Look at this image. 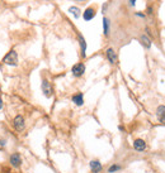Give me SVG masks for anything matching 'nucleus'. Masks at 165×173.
I'll return each mask as SVG.
<instances>
[{
	"label": "nucleus",
	"mask_w": 165,
	"mask_h": 173,
	"mask_svg": "<svg viewBox=\"0 0 165 173\" xmlns=\"http://www.w3.org/2000/svg\"><path fill=\"white\" fill-rule=\"evenodd\" d=\"M71 72H72V75L75 77H80V76H83L84 75V72H85V64L84 63H76L75 66H74L72 68H71Z\"/></svg>",
	"instance_id": "20e7f679"
},
{
	"label": "nucleus",
	"mask_w": 165,
	"mask_h": 173,
	"mask_svg": "<svg viewBox=\"0 0 165 173\" xmlns=\"http://www.w3.org/2000/svg\"><path fill=\"white\" fill-rule=\"evenodd\" d=\"M134 148L137 150V152H143V150L146 149V143L145 140L142 139H136L134 142Z\"/></svg>",
	"instance_id": "0eeeda50"
},
{
	"label": "nucleus",
	"mask_w": 165,
	"mask_h": 173,
	"mask_svg": "<svg viewBox=\"0 0 165 173\" xmlns=\"http://www.w3.org/2000/svg\"><path fill=\"white\" fill-rule=\"evenodd\" d=\"M94 17H95V9H94L93 7H89V8L85 9V12H84V14H83L84 20L89 21V20H92Z\"/></svg>",
	"instance_id": "423d86ee"
},
{
	"label": "nucleus",
	"mask_w": 165,
	"mask_h": 173,
	"mask_svg": "<svg viewBox=\"0 0 165 173\" xmlns=\"http://www.w3.org/2000/svg\"><path fill=\"white\" fill-rule=\"evenodd\" d=\"M3 62L5 64H8V66H17V64H18V55H17V52H15L14 50L10 51L8 55L3 58Z\"/></svg>",
	"instance_id": "f257e3e1"
},
{
	"label": "nucleus",
	"mask_w": 165,
	"mask_h": 173,
	"mask_svg": "<svg viewBox=\"0 0 165 173\" xmlns=\"http://www.w3.org/2000/svg\"><path fill=\"white\" fill-rule=\"evenodd\" d=\"M121 169V166L118 164H112L109 168H108V173H114V172H118Z\"/></svg>",
	"instance_id": "dca6fc26"
},
{
	"label": "nucleus",
	"mask_w": 165,
	"mask_h": 173,
	"mask_svg": "<svg viewBox=\"0 0 165 173\" xmlns=\"http://www.w3.org/2000/svg\"><path fill=\"white\" fill-rule=\"evenodd\" d=\"M9 163L13 167H15V168L20 167V164H22V157H20V154L19 153H13L9 158Z\"/></svg>",
	"instance_id": "39448f33"
},
{
	"label": "nucleus",
	"mask_w": 165,
	"mask_h": 173,
	"mask_svg": "<svg viewBox=\"0 0 165 173\" xmlns=\"http://www.w3.org/2000/svg\"><path fill=\"white\" fill-rule=\"evenodd\" d=\"M79 43H80V48H81V56L85 57L87 56V42H85L81 34H79Z\"/></svg>",
	"instance_id": "f8f14e48"
},
{
	"label": "nucleus",
	"mask_w": 165,
	"mask_h": 173,
	"mask_svg": "<svg viewBox=\"0 0 165 173\" xmlns=\"http://www.w3.org/2000/svg\"><path fill=\"white\" fill-rule=\"evenodd\" d=\"M105 55H107L108 61H109L112 64L117 63V56H116V52H114L113 50H112V48H108L107 52H105Z\"/></svg>",
	"instance_id": "9d476101"
},
{
	"label": "nucleus",
	"mask_w": 165,
	"mask_h": 173,
	"mask_svg": "<svg viewBox=\"0 0 165 173\" xmlns=\"http://www.w3.org/2000/svg\"><path fill=\"white\" fill-rule=\"evenodd\" d=\"M109 29H110L109 19H108V18H103V30H104V34H105V35L109 34Z\"/></svg>",
	"instance_id": "ddd939ff"
},
{
	"label": "nucleus",
	"mask_w": 165,
	"mask_h": 173,
	"mask_svg": "<svg viewBox=\"0 0 165 173\" xmlns=\"http://www.w3.org/2000/svg\"><path fill=\"white\" fill-rule=\"evenodd\" d=\"M0 145H5V140H0Z\"/></svg>",
	"instance_id": "6ab92c4d"
},
{
	"label": "nucleus",
	"mask_w": 165,
	"mask_h": 173,
	"mask_svg": "<svg viewBox=\"0 0 165 173\" xmlns=\"http://www.w3.org/2000/svg\"><path fill=\"white\" fill-rule=\"evenodd\" d=\"M140 39H141V43L143 44V47H145V48H150L151 47V41L149 39L146 35H141Z\"/></svg>",
	"instance_id": "2eb2a0df"
},
{
	"label": "nucleus",
	"mask_w": 165,
	"mask_h": 173,
	"mask_svg": "<svg viewBox=\"0 0 165 173\" xmlns=\"http://www.w3.org/2000/svg\"><path fill=\"white\" fill-rule=\"evenodd\" d=\"M1 107H3V100H1V97H0V110H1Z\"/></svg>",
	"instance_id": "a211bd4d"
},
{
	"label": "nucleus",
	"mask_w": 165,
	"mask_h": 173,
	"mask_svg": "<svg viewBox=\"0 0 165 173\" xmlns=\"http://www.w3.org/2000/svg\"><path fill=\"white\" fill-rule=\"evenodd\" d=\"M42 92H43V95L46 96V97H51L52 96V94H54V89H52V86H51V84L47 80H43L42 81Z\"/></svg>",
	"instance_id": "f03ea898"
},
{
	"label": "nucleus",
	"mask_w": 165,
	"mask_h": 173,
	"mask_svg": "<svg viewBox=\"0 0 165 173\" xmlns=\"http://www.w3.org/2000/svg\"><path fill=\"white\" fill-rule=\"evenodd\" d=\"M69 13H71L76 19L80 17V9H79L78 7H70L69 8Z\"/></svg>",
	"instance_id": "4468645a"
},
{
	"label": "nucleus",
	"mask_w": 165,
	"mask_h": 173,
	"mask_svg": "<svg viewBox=\"0 0 165 173\" xmlns=\"http://www.w3.org/2000/svg\"><path fill=\"white\" fill-rule=\"evenodd\" d=\"M135 4H136V0H130V5H131V7H135Z\"/></svg>",
	"instance_id": "f3484780"
},
{
	"label": "nucleus",
	"mask_w": 165,
	"mask_h": 173,
	"mask_svg": "<svg viewBox=\"0 0 165 173\" xmlns=\"http://www.w3.org/2000/svg\"><path fill=\"white\" fill-rule=\"evenodd\" d=\"M72 102L75 105H78V106H81L83 104H84V96H83V94L81 92H79V94H75L72 96Z\"/></svg>",
	"instance_id": "9b49d317"
},
{
	"label": "nucleus",
	"mask_w": 165,
	"mask_h": 173,
	"mask_svg": "<svg viewBox=\"0 0 165 173\" xmlns=\"http://www.w3.org/2000/svg\"><path fill=\"white\" fill-rule=\"evenodd\" d=\"M90 171H92L93 173H99L100 171H102V163H100L99 160H92L90 162Z\"/></svg>",
	"instance_id": "6e6552de"
},
{
	"label": "nucleus",
	"mask_w": 165,
	"mask_h": 173,
	"mask_svg": "<svg viewBox=\"0 0 165 173\" xmlns=\"http://www.w3.org/2000/svg\"><path fill=\"white\" fill-rule=\"evenodd\" d=\"M13 126L17 129L18 132H22L24 126H25V124H24V118L22 115H17L14 118V120H13Z\"/></svg>",
	"instance_id": "7ed1b4c3"
},
{
	"label": "nucleus",
	"mask_w": 165,
	"mask_h": 173,
	"mask_svg": "<svg viewBox=\"0 0 165 173\" xmlns=\"http://www.w3.org/2000/svg\"><path fill=\"white\" fill-rule=\"evenodd\" d=\"M156 115H158L159 121L163 123V124H165V106H164V105L158 106V109H156Z\"/></svg>",
	"instance_id": "1a4fd4ad"
},
{
	"label": "nucleus",
	"mask_w": 165,
	"mask_h": 173,
	"mask_svg": "<svg viewBox=\"0 0 165 173\" xmlns=\"http://www.w3.org/2000/svg\"><path fill=\"white\" fill-rule=\"evenodd\" d=\"M75 1H78V0H75ZM79 1H84V0H79Z\"/></svg>",
	"instance_id": "aec40b11"
}]
</instances>
